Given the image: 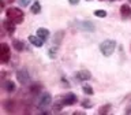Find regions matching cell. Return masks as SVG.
Returning a JSON list of instances; mask_svg holds the SVG:
<instances>
[{
	"instance_id": "1",
	"label": "cell",
	"mask_w": 131,
	"mask_h": 115,
	"mask_svg": "<svg viewBox=\"0 0 131 115\" xmlns=\"http://www.w3.org/2000/svg\"><path fill=\"white\" fill-rule=\"evenodd\" d=\"M7 18L12 21L14 23H20V22H23V11L22 10H19V8H16V7H11V8H8L7 10Z\"/></svg>"
},
{
	"instance_id": "2",
	"label": "cell",
	"mask_w": 131,
	"mask_h": 115,
	"mask_svg": "<svg viewBox=\"0 0 131 115\" xmlns=\"http://www.w3.org/2000/svg\"><path fill=\"white\" fill-rule=\"evenodd\" d=\"M116 48V41L115 40H105L100 44V51L104 56H111Z\"/></svg>"
},
{
	"instance_id": "3",
	"label": "cell",
	"mask_w": 131,
	"mask_h": 115,
	"mask_svg": "<svg viewBox=\"0 0 131 115\" xmlns=\"http://www.w3.org/2000/svg\"><path fill=\"white\" fill-rule=\"evenodd\" d=\"M51 101H52L51 94H49V93H42V94H41V97H40V100H38V108L44 110L45 107H48L49 104H51Z\"/></svg>"
},
{
	"instance_id": "4",
	"label": "cell",
	"mask_w": 131,
	"mask_h": 115,
	"mask_svg": "<svg viewBox=\"0 0 131 115\" xmlns=\"http://www.w3.org/2000/svg\"><path fill=\"white\" fill-rule=\"evenodd\" d=\"M0 59H2L3 63H7L10 60V47L7 44H2V48H0Z\"/></svg>"
},
{
	"instance_id": "5",
	"label": "cell",
	"mask_w": 131,
	"mask_h": 115,
	"mask_svg": "<svg viewBox=\"0 0 131 115\" xmlns=\"http://www.w3.org/2000/svg\"><path fill=\"white\" fill-rule=\"evenodd\" d=\"M16 78H18V81L20 82V84H27L29 80H30V77H29V73L26 71V70H19L18 73H16Z\"/></svg>"
},
{
	"instance_id": "6",
	"label": "cell",
	"mask_w": 131,
	"mask_h": 115,
	"mask_svg": "<svg viewBox=\"0 0 131 115\" xmlns=\"http://www.w3.org/2000/svg\"><path fill=\"white\" fill-rule=\"evenodd\" d=\"M77 101V96L74 93H68L67 96L64 97V100H63V104L64 106H71V104H74V103Z\"/></svg>"
},
{
	"instance_id": "7",
	"label": "cell",
	"mask_w": 131,
	"mask_h": 115,
	"mask_svg": "<svg viewBox=\"0 0 131 115\" xmlns=\"http://www.w3.org/2000/svg\"><path fill=\"white\" fill-rule=\"evenodd\" d=\"M79 29L82 30H86V32H93L94 30V25L92 22H79Z\"/></svg>"
},
{
	"instance_id": "8",
	"label": "cell",
	"mask_w": 131,
	"mask_h": 115,
	"mask_svg": "<svg viewBox=\"0 0 131 115\" xmlns=\"http://www.w3.org/2000/svg\"><path fill=\"white\" fill-rule=\"evenodd\" d=\"M120 14H122L123 18H127V16L131 15V8H130L128 4H123L120 7Z\"/></svg>"
},
{
	"instance_id": "9",
	"label": "cell",
	"mask_w": 131,
	"mask_h": 115,
	"mask_svg": "<svg viewBox=\"0 0 131 115\" xmlns=\"http://www.w3.org/2000/svg\"><path fill=\"white\" fill-rule=\"evenodd\" d=\"M77 78H78L79 81H86V80H89V78H90V73L86 71V70L78 71V73H77Z\"/></svg>"
},
{
	"instance_id": "10",
	"label": "cell",
	"mask_w": 131,
	"mask_h": 115,
	"mask_svg": "<svg viewBox=\"0 0 131 115\" xmlns=\"http://www.w3.org/2000/svg\"><path fill=\"white\" fill-rule=\"evenodd\" d=\"M3 26H4V29L8 32V33H14V30H15V26H14V22L12 21H4L3 22Z\"/></svg>"
},
{
	"instance_id": "11",
	"label": "cell",
	"mask_w": 131,
	"mask_h": 115,
	"mask_svg": "<svg viewBox=\"0 0 131 115\" xmlns=\"http://www.w3.org/2000/svg\"><path fill=\"white\" fill-rule=\"evenodd\" d=\"M37 36H38L40 39H42V40H47L49 37V30L48 29H44V27H40L38 30H37Z\"/></svg>"
},
{
	"instance_id": "12",
	"label": "cell",
	"mask_w": 131,
	"mask_h": 115,
	"mask_svg": "<svg viewBox=\"0 0 131 115\" xmlns=\"http://www.w3.org/2000/svg\"><path fill=\"white\" fill-rule=\"evenodd\" d=\"M29 41H30V43L33 44V45H36V47H42V39H40L38 36L37 37H34V36H30L29 37Z\"/></svg>"
},
{
	"instance_id": "13",
	"label": "cell",
	"mask_w": 131,
	"mask_h": 115,
	"mask_svg": "<svg viewBox=\"0 0 131 115\" xmlns=\"http://www.w3.org/2000/svg\"><path fill=\"white\" fill-rule=\"evenodd\" d=\"M4 88H6L7 92H14L15 90V84L12 81H6L4 82Z\"/></svg>"
},
{
	"instance_id": "14",
	"label": "cell",
	"mask_w": 131,
	"mask_h": 115,
	"mask_svg": "<svg viewBox=\"0 0 131 115\" xmlns=\"http://www.w3.org/2000/svg\"><path fill=\"white\" fill-rule=\"evenodd\" d=\"M12 45H14V48L16 51H23V43H20L19 40H12Z\"/></svg>"
},
{
	"instance_id": "15",
	"label": "cell",
	"mask_w": 131,
	"mask_h": 115,
	"mask_svg": "<svg viewBox=\"0 0 131 115\" xmlns=\"http://www.w3.org/2000/svg\"><path fill=\"white\" fill-rule=\"evenodd\" d=\"M40 11H41V4L38 2H34V4L31 6V12L33 14H38Z\"/></svg>"
},
{
	"instance_id": "16",
	"label": "cell",
	"mask_w": 131,
	"mask_h": 115,
	"mask_svg": "<svg viewBox=\"0 0 131 115\" xmlns=\"http://www.w3.org/2000/svg\"><path fill=\"white\" fill-rule=\"evenodd\" d=\"M63 36H64L63 32H57L56 34H55V39H53V43H55V44H60V41H61V39H63Z\"/></svg>"
},
{
	"instance_id": "17",
	"label": "cell",
	"mask_w": 131,
	"mask_h": 115,
	"mask_svg": "<svg viewBox=\"0 0 131 115\" xmlns=\"http://www.w3.org/2000/svg\"><path fill=\"white\" fill-rule=\"evenodd\" d=\"M94 15H96V16H100V18H104V16H106V11H104V10H97V11H94Z\"/></svg>"
},
{
	"instance_id": "18",
	"label": "cell",
	"mask_w": 131,
	"mask_h": 115,
	"mask_svg": "<svg viewBox=\"0 0 131 115\" xmlns=\"http://www.w3.org/2000/svg\"><path fill=\"white\" fill-rule=\"evenodd\" d=\"M83 92H85L86 94H93V89H92V86L85 85V86H83Z\"/></svg>"
},
{
	"instance_id": "19",
	"label": "cell",
	"mask_w": 131,
	"mask_h": 115,
	"mask_svg": "<svg viewBox=\"0 0 131 115\" xmlns=\"http://www.w3.org/2000/svg\"><path fill=\"white\" fill-rule=\"evenodd\" d=\"M109 110H111V104H106V106H104V107L100 108V114H105V112H108Z\"/></svg>"
},
{
	"instance_id": "20",
	"label": "cell",
	"mask_w": 131,
	"mask_h": 115,
	"mask_svg": "<svg viewBox=\"0 0 131 115\" xmlns=\"http://www.w3.org/2000/svg\"><path fill=\"white\" fill-rule=\"evenodd\" d=\"M31 0H18V3H19V6H22V7H26L30 4Z\"/></svg>"
},
{
	"instance_id": "21",
	"label": "cell",
	"mask_w": 131,
	"mask_h": 115,
	"mask_svg": "<svg viewBox=\"0 0 131 115\" xmlns=\"http://www.w3.org/2000/svg\"><path fill=\"white\" fill-rule=\"evenodd\" d=\"M56 53H57L56 48H51V49H49V56H51L52 59H53V57H56Z\"/></svg>"
},
{
	"instance_id": "22",
	"label": "cell",
	"mask_w": 131,
	"mask_h": 115,
	"mask_svg": "<svg viewBox=\"0 0 131 115\" xmlns=\"http://www.w3.org/2000/svg\"><path fill=\"white\" fill-rule=\"evenodd\" d=\"M82 106H83V107H86V108H90V107H92V103H90V101H88V100H85L83 103H82Z\"/></svg>"
},
{
	"instance_id": "23",
	"label": "cell",
	"mask_w": 131,
	"mask_h": 115,
	"mask_svg": "<svg viewBox=\"0 0 131 115\" xmlns=\"http://www.w3.org/2000/svg\"><path fill=\"white\" fill-rule=\"evenodd\" d=\"M38 89H40V85H37V86H31V92H37Z\"/></svg>"
},
{
	"instance_id": "24",
	"label": "cell",
	"mask_w": 131,
	"mask_h": 115,
	"mask_svg": "<svg viewBox=\"0 0 131 115\" xmlns=\"http://www.w3.org/2000/svg\"><path fill=\"white\" fill-rule=\"evenodd\" d=\"M68 2L71 3V4H78V2H79V0H68Z\"/></svg>"
},
{
	"instance_id": "25",
	"label": "cell",
	"mask_w": 131,
	"mask_h": 115,
	"mask_svg": "<svg viewBox=\"0 0 131 115\" xmlns=\"http://www.w3.org/2000/svg\"><path fill=\"white\" fill-rule=\"evenodd\" d=\"M126 112H127V114H131V107H130V108H128V110L126 111Z\"/></svg>"
},
{
	"instance_id": "26",
	"label": "cell",
	"mask_w": 131,
	"mask_h": 115,
	"mask_svg": "<svg viewBox=\"0 0 131 115\" xmlns=\"http://www.w3.org/2000/svg\"><path fill=\"white\" fill-rule=\"evenodd\" d=\"M130 2H131V0H130Z\"/></svg>"
}]
</instances>
